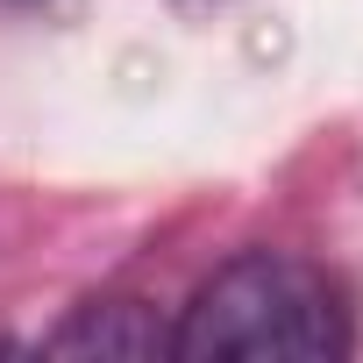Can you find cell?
<instances>
[{
  "mask_svg": "<svg viewBox=\"0 0 363 363\" xmlns=\"http://www.w3.org/2000/svg\"><path fill=\"white\" fill-rule=\"evenodd\" d=\"M356 349V313L342 278L292 250H250L221 264L171 335V356L214 363V356H257V363H328Z\"/></svg>",
  "mask_w": 363,
  "mask_h": 363,
  "instance_id": "obj_1",
  "label": "cell"
},
{
  "mask_svg": "<svg viewBox=\"0 0 363 363\" xmlns=\"http://www.w3.org/2000/svg\"><path fill=\"white\" fill-rule=\"evenodd\" d=\"M43 349L50 356H157V349H171V335L157 328V313L143 299H93Z\"/></svg>",
  "mask_w": 363,
  "mask_h": 363,
  "instance_id": "obj_2",
  "label": "cell"
}]
</instances>
